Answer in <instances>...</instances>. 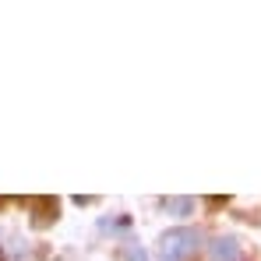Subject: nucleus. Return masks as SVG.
I'll return each mask as SVG.
<instances>
[{
    "mask_svg": "<svg viewBox=\"0 0 261 261\" xmlns=\"http://www.w3.org/2000/svg\"><path fill=\"white\" fill-rule=\"evenodd\" d=\"M198 247H201V233L198 229H187V226L170 229L159 240V261H191L198 254Z\"/></svg>",
    "mask_w": 261,
    "mask_h": 261,
    "instance_id": "f257e3e1",
    "label": "nucleus"
},
{
    "mask_svg": "<svg viewBox=\"0 0 261 261\" xmlns=\"http://www.w3.org/2000/svg\"><path fill=\"white\" fill-rule=\"evenodd\" d=\"M208 254H212V261H233L240 254V244H237L233 237H216V240L208 244Z\"/></svg>",
    "mask_w": 261,
    "mask_h": 261,
    "instance_id": "f03ea898",
    "label": "nucleus"
},
{
    "mask_svg": "<svg viewBox=\"0 0 261 261\" xmlns=\"http://www.w3.org/2000/svg\"><path fill=\"white\" fill-rule=\"evenodd\" d=\"M159 208L173 219H187V216H194V198H163Z\"/></svg>",
    "mask_w": 261,
    "mask_h": 261,
    "instance_id": "7ed1b4c3",
    "label": "nucleus"
},
{
    "mask_svg": "<svg viewBox=\"0 0 261 261\" xmlns=\"http://www.w3.org/2000/svg\"><path fill=\"white\" fill-rule=\"evenodd\" d=\"M124 261H148V254H145L141 244H127L124 247Z\"/></svg>",
    "mask_w": 261,
    "mask_h": 261,
    "instance_id": "20e7f679",
    "label": "nucleus"
}]
</instances>
